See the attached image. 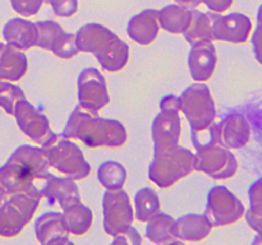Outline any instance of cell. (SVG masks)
<instances>
[{
  "label": "cell",
  "instance_id": "obj_33",
  "mask_svg": "<svg viewBox=\"0 0 262 245\" xmlns=\"http://www.w3.org/2000/svg\"><path fill=\"white\" fill-rule=\"evenodd\" d=\"M43 2L45 0H10V4L18 14L23 17H32L40 12Z\"/></svg>",
  "mask_w": 262,
  "mask_h": 245
},
{
  "label": "cell",
  "instance_id": "obj_8",
  "mask_svg": "<svg viewBox=\"0 0 262 245\" xmlns=\"http://www.w3.org/2000/svg\"><path fill=\"white\" fill-rule=\"evenodd\" d=\"M41 148L48 165L66 175L67 178L82 180L91 173V166L84 158L82 150L68 138H58L51 144Z\"/></svg>",
  "mask_w": 262,
  "mask_h": 245
},
{
  "label": "cell",
  "instance_id": "obj_31",
  "mask_svg": "<svg viewBox=\"0 0 262 245\" xmlns=\"http://www.w3.org/2000/svg\"><path fill=\"white\" fill-rule=\"evenodd\" d=\"M22 99H26V94L19 86L0 79V107L7 114L14 115L15 105Z\"/></svg>",
  "mask_w": 262,
  "mask_h": 245
},
{
  "label": "cell",
  "instance_id": "obj_3",
  "mask_svg": "<svg viewBox=\"0 0 262 245\" xmlns=\"http://www.w3.org/2000/svg\"><path fill=\"white\" fill-rule=\"evenodd\" d=\"M76 45L82 53L96 56L104 70L119 71L129 60V46L106 26L87 23L76 33Z\"/></svg>",
  "mask_w": 262,
  "mask_h": 245
},
{
  "label": "cell",
  "instance_id": "obj_10",
  "mask_svg": "<svg viewBox=\"0 0 262 245\" xmlns=\"http://www.w3.org/2000/svg\"><path fill=\"white\" fill-rule=\"evenodd\" d=\"M246 208L242 201L227 186L216 185L207 194L205 216L212 226H228L245 217Z\"/></svg>",
  "mask_w": 262,
  "mask_h": 245
},
{
  "label": "cell",
  "instance_id": "obj_6",
  "mask_svg": "<svg viewBox=\"0 0 262 245\" xmlns=\"http://www.w3.org/2000/svg\"><path fill=\"white\" fill-rule=\"evenodd\" d=\"M41 197V191H22L0 203V236H17L33 217Z\"/></svg>",
  "mask_w": 262,
  "mask_h": 245
},
{
  "label": "cell",
  "instance_id": "obj_16",
  "mask_svg": "<svg viewBox=\"0 0 262 245\" xmlns=\"http://www.w3.org/2000/svg\"><path fill=\"white\" fill-rule=\"evenodd\" d=\"M217 142L229 150L242 148L251 139V125L243 115L234 112L219 122H212Z\"/></svg>",
  "mask_w": 262,
  "mask_h": 245
},
{
  "label": "cell",
  "instance_id": "obj_11",
  "mask_svg": "<svg viewBox=\"0 0 262 245\" xmlns=\"http://www.w3.org/2000/svg\"><path fill=\"white\" fill-rule=\"evenodd\" d=\"M104 230L110 236H117L132 226L135 212L129 195L122 189L107 190L102 198Z\"/></svg>",
  "mask_w": 262,
  "mask_h": 245
},
{
  "label": "cell",
  "instance_id": "obj_22",
  "mask_svg": "<svg viewBox=\"0 0 262 245\" xmlns=\"http://www.w3.org/2000/svg\"><path fill=\"white\" fill-rule=\"evenodd\" d=\"M212 230V224L205 214L188 213L176 219L173 234L179 241H201Z\"/></svg>",
  "mask_w": 262,
  "mask_h": 245
},
{
  "label": "cell",
  "instance_id": "obj_34",
  "mask_svg": "<svg viewBox=\"0 0 262 245\" xmlns=\"http://www.w3.org/2000/svg\"><path fill=\"white\" fill-rule=\"evenodd\" d=\"M114 244H133V245H138L142 242V237L140 236L137 230L135 227L130 226L129 229L125 230L124 232L122 234L117 235L114 236V240H113Z\"/></svg>",
  "mask_w": 262,
  "mask_h": 245
},
{
  "label": "cell",
  "instance_id": "obj_19",
  "mask_svg": "<svg viewBox=\"0 0 262 245\" xmlns=\"http://www.w3.org/2000/svg\"><path fill=\"white\" fill-rule=\"evenodd\" d=\"M41 194L50 202L59 203L60 208L67 209L81 202V195L77 184L71 178H59L51 174L41 188Z\"/></svg>",
  "mask_w": 262,
  "mask_h": 245
},
{
  "label": "cell",
  "instance_id": "obj_14",
  "mask_svg": "<svg viewBox=\"0 0 262 245\" xmlns=\"http://www.w3.org/2000/svg\"><path fill=\"white\" fill-rule=\"evenodd\" d=\"M79 106L97 115L110 101L106 81L96 68H84L78 76Z\"/></svg>",
  "mask_w": 262,
  "mask_h": 245
},
{
  "label": "cell",
  "instance_id": "obj_32",
  "mask_svg": "<svg viewBox=\"0 0 262 245\" xmlns=\"http://www.w3.org/2000/svg\"><path fill=\"white\" fill-rule=\"evenodd\" d=\"M45 2L54 10V14L61 18L72 17L78 10V0H45Z\"/></svg>",
  "mask_w": 262,
  "mask_h": 245
},
{
  "label": "cell",
  "instance_id": "obj_28",
  "mask_svg": "<svg viewBox=\"0 0 262 245\" xmlns=\"http://www.w3.org/2000/svg\"><path fill=\"white\" fill-rule=\"evenodd\" d=\"M250 208L245 213L246 221L253 231L257 232L255 241L262 244V178L257 179L248 189Z\"/></svg>",
  "mask_w": 262,
  "mask_h": 245
},
{
  "label": "cell",
  "instance_id": "obj_27",
  "mask_svg": "<svg viewBox=\"0 0 262 245\" xmlns=\"http://www.w3.org/2000/svg\"><path fill=\"white\" fill-rule=\"evenodd\" d=\"M63 218L69 234L74 236H81V235L87 234L91 229L94 214L89 207L78 202L69 208L64 209Z\"/></svg>",
  "mask_w": 262,
  "mask_h": 245
},
{
  "label": "cell",
  "instance_id": "obj_1",
  "mask_svg": "<svg viewBox=\"0 0 262 245\" xmlns=\"http://www.w3.org/2000/svg\"><path fill=\"white\" fill-rule=\"evenodd\" d=\"M42 148L19 145L0 167V184L8 197L22 191H41L51 175Z\"/></svg>",
  "mask_w": 262,
  "mask_h": 245
},
{
  "label": "cell",
  "instance_id": "obj_30",
  "mask_svg": "<svg viewBox=\"0 0 262 245\" xmlns=\"http://www.w3.org/2000/svg\"><path fill=\"white\" fill-rule=\"evenodd\" d=\"M97 179L107 190H117L124 186L127 170L118 161H105L97 168Z\"/></svg>",
  "mask_w": 262,
  "mask_h": 245
},
{
  "label": "cell",
  "instance_id": "obj_23",
  "mask_svg": "<svg viewBox=\"0 0 262 245\" xmlns=\"http://www.w3.org/2000/svg\"><path fill=\"white\" fill-rule=\"evenodd\" d=\"M28 68L27 56L22 50L7 43L0 54V79L18 82L26 74Z\"/></svg>",
  "mask_w": 262,
  "mask_h": 245
},
{
  "label": "cell",
  "instance_id": "obj_21",
  "mask_svg": "<svg viewBox=\"0 0 262 245\" xmlns=\"http://www.w3.org/2000/svg\"><path fill=\"white\" fill-rule=\"evenodd\" d=\"M35 232L40 244L71 242L63 213H59V212H48L38 217L35 222Z\"/></svg>",
  "mask_w": 262,
  "mask_h": 245
},
{
  "label": "cell",
  "instance_id": "obj_7",
  "mask_svg": "<svg viewBox=\"0 0 262 245\" xmlns=\"http://www.w3.org/2000/svg\"><path fill=\"white\" fill-rule=\"evenodd\" d=\"M179 111L184 114L192 130H202L215 122L216 107L210 88L204 82L187 87L179 96Z\"/></svg>",
  "mask_w": 262,
  "mask_h": 245
},
{
  "label": "cell",
  "instance_id": "obj_18",
  "mask_svg": "<svg viewBox=\"0 0 262 245\" xmlns=\"http://www.w3.org/2000/svg\"><path fill=\"white\" fill-rule=\"evenodd\" d=\"M3 37L13 47L25 51L37 46L38 28L36 22L25 18H12L3 27Z\"/></svg>",
  "mask_w": 262,
  "mask_h": 245
},
{
  "label": "cell",
  "instance_id": "obj_4",
  "mask_svg": "<svg viewBox=\"0 0 262 245\" xmlns=\"http://www.w3.org/2000/svg\"><path fill=\"white\" fill-rule=\"evenodd\" d=\"M191 138L196 148V170L215 180H227L237 174V157L217 142L212 124L206 129L192 130Z\"/></svg>",
  "mask_w": 262,
  "mask_h": 245
},
{
  "label": "cell",
  "instance_id": "obj_26",
  "mask_svg": "<svg viewBox=\"0 0 262 245\" xmlns=\"http://www.w3.org/2000/svg\"><path fill=\"white\" fill-rule=\"evenodd\" d=\"M176 219L169 214L159 212L158 214L147 221L146 226V237L154 244H168V242H179L174 236L173 226Z\"/></svg>",
  "mask_w": 262,
  "mask_h": 245
},
{
  "label": "cell",
  "instance_id": "obj_15",
  "mask_svg": "<svg viewBox=\"0 0 262 245\" xmlns=\"http://www.w3.org/2000/svg\"><path fill=\"white\" fill-rule=\"evenodd\" d=\"M252 20L243 13L233 12L229 14L215 17L212 23L214 40L229 43H245L252 32Z\"/></svg>",
  "mask_w": 262,
  "mask_h": 245
},
{
  "label": "cell",
  "instance_id": "obj_12",
  "mask_svg": "<svg viewBox=\"0 0 262 245\" xmlns=\"http://www.w3.org/2000/svg\"><path fill=\"white\" fill-rule=\"evenodd\" d=\"M14 116L19 129L41 147L51 144L59 138L51 130L48 117L38 111L27 99H22L17 102Z\"/></svg>",
  "mask_w": 262,
  "mask_h": 245
},
{
  "label": "cell",
  "instance_id": "obj_36",
  "mask_svg": "<svg viewBox=\"0 0 262 245\" xmlns=\"http://www.w3.org/2000/svg\"><path fill=\"white\" fill-rule=\"evenodd\" d=\"M201 2L209 8L210 12L223 13L227 12L233 7L234 0H201Z\"/></svg>",
  "mask_w": 262,
  "mask_h": 245
},
{
  "label": "cell",
  "instance_id": "obj_40",
  "mask_svg": "<svg viewBox=\"0 0 262 245\" xmlns=\"http://www.w3.org/2000/svg\"><path fill=\"white\" fill-rule=\"evenodd\" d=\"M3 47H4V43H2V41H0V54H2Z\"/></svg>",
  "mask_w": 262,
  "mask_h": 245
},
{
  "label": "cell",
  "instance_id": "obj_29",
  "mask_svg": "<svg viewBox=\"0 0 262 245\" xmlns=\"http://www.w3.org/2000/svg\"><path fill=\"white\" fill-rule=\"evenodd\" d=\"M160 212V199L151 188H142L135 195V217L140 222H147Z\"/></svg>",
  "mask_w": 262,
  "mask_h": 245
},
{
  "label": "cell",
  "instance_id": "obj_5",
  "mask_svg": "<svg viewBox=\"0 0 262 245\" xmlns=\"http://www.w3.org/2000/svg\"><path fill=\"white\" fill-rule=\"evenodd\" d=\"M148 167V178L159 188L166 189L196 170V153L179 144L163 150H154Z\"/></svg>",
  "mask_w": 262,
  "mask_h": 245
},
{
  "label": "cell",
  "instance_id": "obj_35",
  "mask_svg": "<svg viewBox=\"0 0 262 245\" xmlns=\"http://www.w3.org/2000/svg\"><path fill=\"white\" fill-rule=\"evenodd\" d=\"M252 47L256 60L262 65V23H257L252 33Z\"/></svg>",
  "mask_w": 262,
  "mask_h": 245
},
{
  "label": "cell",
  "instance_id": "obj_17",
  "mask_svg": "<svg viewBox=\"0 0 262 245\" xmlns=\"http://www.w3.org/2000/svg\"><path fill=\"white\" fill-rule=\"evenodd\" d=\"M217 55L212 41H202L191 45L188 55L189 73L194 82H207L215 73Z\"/></svg>",
  "mask_w": 262,
  "mask_h": 245
},
{
  "label": "cell",
  "instance_id": "obj_24",
  "mask_svg": "<svg viewBox=\"0 0 262 245\" xmlns=\"http://www.w3.org/2000/svg\"><path fill=\"white\" fill-rule=\"evenodd\" d=\"M193 9L184 5L169 4L159 10V24L170 33H184L191 24Z\"/></svg>",
  "mask_w": 262,
  "mask_h": 245
},
{
  "label": "cell",
  "instance_id": "obj_38",
  "mask_svg": "<svg viewBox=\"0 0 262 245\" xmlns=\"http://www.w3.org/2000/svg\"><path fill=\"white\" fill-rule=\"evenodd\" d=\"M7 198H8V194L5 193V190L3 189L2 184H0V203H3V202H4Z\"/></svg>",
  "mask_w": 262,
  "mask_h": 245
},
{
  "label": "cell",
  "instance_id": "obj_25",
  "mask_svg": "<svg viewBox=\"0 0 262 245\" xmlns=\"http://www.w3.org/2000/svg\"><path fill=\"white\" fill-rule=\"evenodd\" d=\"M217 13L214 12H200L193 9L191 24L188 30L183 33L189 45L202 42V41H214L212 35V23Z\"/></svg>",
  "mask_w": 262,
  "mask_h": 245
},
{
  "label": "cell",
  "instance_id": "obj_13",
  "mask_svg": "<svg viewBox=\"0 0 262 245\" xmlns=\"http://www.w3.org/2000/svg\"><path fill=\"white\" fill-rule=\"evenodd\" d=\"M36 26L38 28V47L51 51L54 55L64 60H69L78 55L76 33L66 32L55 20H38Z\"/></svg>",
  "mask_w": 262,
  "mask_h": 245
},
{
  "label": "cell",
  "instance_id": "obj_37",
  "mask_svg": "<svg viewBox=\"0 0 262 245\" xmlns=\"http://www.w3.org/2000/svg\"><path fill=\"white\" fill-rule=\"evenodd\" d=\"M176 2H178L179 4L184 5V7L191 8V9H193V8H197L202 3L201 0H176Z\"/></svg>",
  "mask_w": 262,
  "mask_h": 245
},
{
  "label": "cell",
  "instance_id": "obj_9",
  "mask_svg": "<svg viewBox=\"0 0 262 245\" xmlns=\"http://www.w3.org/2000/svg\"><path fill=\"white\" fill-rule=\"evenodd\" d=\"M181 132L179 97L169 94L161 99L160 112L155 116L151 127L154 150H163L179 144Z\"/></svg>",
  "mask_w": 262,
  "mask_h": 245
},
{
  "label": "cell",
  "instance_id": "obj_20",
  "mask_svg": "<svg viewBox=\"0 0 262 245\" xmlns=\"http://www.w3.org/2000/svg\"><path fill=\"white\" fill-rule=\"evenodd\" d=\"M160 30L159 10L145 9L137 13L129 19L127 33L136 43L147 46L156 40Z\"/></svg>",
  "mask_w": 262,
  "mask_h": 245
},
{
  "label": "cell",
  "instance_id": "obj_39",
  "mask_svg": "<svg viewBox=\"0 0 262 245\" xmlns=\"http://www.w3.org/2000/svg\"><path fill=\"white\" fill-rule=\"evenodd\" d=\"M257 23H262V4L260 5L257 12Z\"/></svg>",
  "mask_w": 262,
  "mask_h": 245
},
{
  "label": "cell",
  "instance_id": "obj_2",
  "mask_svg": "<svg viewBox=\"0 0 262 245\" xmlns=\"http://www.w3.org/2000/svg\"><path fill=\"white\" fill-rule=\"evenodd\" d=\"M61 137L78 139L90 148L122 147L127 142L125 127L115 119H105L76 106L67 121Z\"/></svg>",
  "mask_w": 262,
  "mask_h": 245
}]
</instances>
